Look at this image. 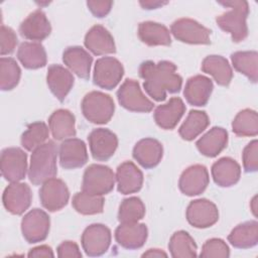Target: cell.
Listing matches in <instances>:
<instances>
[{"mask_svg":"<svg viewBox=\"0 0 258 258\" xmlns=\"http://www.w3.org/2000/svg\"><path fill=\"white\" fill-rule=\"evenodd\" d=\"M185 112V105L178 97H173L165 104L159 105L154 110L156 124L165 130L173 129Z\"/></svg>","mask_w":258,"mask_h":258,"instance_id":"20","label":"cell"},{"mask_svg":"<svg viewBox=\"0 0 258 258\" xmlns=\"http://www.w3.org/2000/svg\"><path fill=\"white\" fill-rule=\"evenodd\" d=\"M39 199L44 209L49 212H55L67 206L70 191L64 181L52 177L42 183L39 190Z\"/></svg>","mask_w":258,"mask_h":258,"instance_id":"12","label":"cell"},{"mask_svg":"<svg viewBox=\"0 0 258 258\" xmlns=\"http://www.w3.org/2000/svg\"><path fill=\"white\" fill-rule=\"evenodd\" d=\"M142 257H167V254L160 249H148L142 254Z\"/></svg>","mask_w":258,"mask_h":258,"instance_id":"49","label":"cell"},{"mask_svg":"<svg viewBox=\"0 0 258 258\" xmlns=\"http://www.w3.org/2000/svg\"><path fill=\"white\" fill-rule=\"evenodd\" d=\"M20 34L29 40L41 41L45 39L51 32L50 22L45 13L37 9L30 13L19 26Z\"/></svg>","mask_w":258,"mask_h":258,"instance_id":"19","label":"cell"},{"mask_svg":"<svg viewBox=\"0 0 258 258\" xmlns=\"http://www.w3.org/2000/svg\"><path fill=\"white\" fill-rule=\"evenodd\" d=\"M59 163L62 168L75 169L88 161L86 144L79 138L64 139L59 146Z\"/></svg>","mask_w":258,"mask_h":258,"instance_id":"17","label":"cell"},{"mask_svg":"<svg viewBox=\"0 0 258 258\" xmlns=\"http://www.w3.org/2000/svg\"><path fill=\"white\" fill-rule=\"evenodd\" d=\"M243 166L246 172H255L258 169V141L252 140L246 145L242 153Z\"/></svg>","mask_w":258,"mask_h":258,"instance_id":"43","label":"cell"},{"mask_svg":"<svg viewBox=\"0 0 258 258\" xmlns=\"http://www.w3.org/2000/svg\"><path fill=\"white\" fill-rule=\"evenodd\" d=\"M104 198L102 196L91 195L86 191L77 192L73 197L74 209L82 215H96L103 212Z\"/></svg>","mask_w":258,"mask_h":258,"instance_id":"38","label":"cell"},{"mask_svg":"<svg viewBox=\"0 0 258 258\" xmlns=\"http://www.w3.org/2000/svg\"><path fill=\"white\" fill-rule=\"evenodd\" d=\"M210 124L209 116L205 111L191 110L186 119L178 129V133L183 140L190 141L199 136Z\"/></svg>","mask_w":258,"mask_h":258,"instance_id":"34","label":"cell"},{"mask_svg":"<svg viewBox=\"0 0 258 258\" xmlns=\"http://www.w3.org/2000/svg\"><path fill=\"white\" fill-rule=\"evenodd\" d=\"M0 37H1V48H0L1 55L11 53L17 44V36L14 30L2 24L1 30H0Z\"/></svg>","mask_w":258,"mask_h":258,"instance_id":"44","label":"cell"},{"mask_svg":"<svg viewBox=\"0 0 258 258\" xmlns=\"http://www.w3.org/2000/svg\"><path fill=\"white\" fill-rule=\"evenodd\" d=\"M84 43L85 46L96 55L116 52L113 36L104 26L100 24L91 27L85 36Z\"/></svg>","mask_w":258,"mask_h":258,"instance_id":"25","label":"cell"},{"mask_svg":"<svg viewBox=\"0 0 258 258\" xmlns=\"http://www.w3.org/2000/svg\"><path fill=\"white\" fill-rule=\"evenodd\" d=\"M112 1H87V6L92 14L96 17H105L111 10Z\"/></svg>","mask_w":258,"mask_h":258,"instance_id":"45","label":"cell"},{"mask_svg":"<svg viewBox=\"0 0 258 258\" xmlns=\"http://www.w3.org/2000/svg\"><path fill=\"white\" fill-rule=\"evenodd\" d=\"M111 231L103 224H92L82 234V247L91 257L101 256L107 252L111 244Z\"/></svg>","mask_w":258,"mask_h":258,"instance_id":"10","label":"cell"},{"mask_svg":"<svg viewBox=\"0 0 258 258\" xmlns=\"http://www.w3.org/2000/svg\"><path fill=\"white\" fill-rule=\"evenodd\" d=\"M64 64L79 78L88 79L90 77L92 55L81 46H69L62 53Z\"/></svg>","mask_w":258,"mask_h":258,"instance_id":"27","label":"cell"},{"mask_svg":"<svg viewBox=\"0 0 258 258\" xmlns=\"http://www.w3.org/2000/svg\"><path fill=\"white\" fill-rule=\"evenodd\" d=\"M145 215V206L137 197L123 200L119 207L118 220L120 223H134L141 220Z\"/></svg>","mask_w":258,"mask_h":258,"instance_id":"41","label":"cell"},{"mask_svg":"<svg viewBox=\"0 0 258 258\" xmlns=\"http://www.w3.org/2000/svg\"><path fill=\"white\" fill-rule=\"evenodd\" d=\"M52 137L56 140H64L76 135L75 116L67 109L54 111L48 119Z\"/></svg>","mask_w":258,"mask_h":258,"instance_id":"30","label":"cell"},{"mask_svg":"<svg viewBox=\"0 0 258 258\" xmlns=\"http://www.w3.org/2000/svg\"><path fill=\"white\" fill-rule=\"evenodd\" d=\"M212 176L216 184L229 187L236 184L241 176L239 163L231 157H222L212 166Z\"/></svg>","mask_w":258,"mask_h":258,"instance_id":"26","label":"cell"},{"mask_svg":"<svg viewBox=\"0 0 258 258\" xmlns=\"http://www.w3.org/2000/svg\"><path fill=\"white\" fill-rule=\"evenodd\" d=\"M115 176L118 191L123 195L137 192L142 187L143 173L132 161L121 163L117 167Z\"/></svg>","mask_w":258,"mask_h":258,"instance_id":"21","label":"cell"},{"mask_svg":"<svg viewBox=\"0 0 258 258\" xmlns=\"http://www.w3.org/2000/svg\"><path fill=\"white\" fill-rule=\"evenodd\" d=\"M124 75L122 63L115 57L104 56L97 59L94 68V84L106 90L114 89Z\"/></svg>","mask_w":258,"mask_h":258,"instance_id":"8","label":"cell"},{"mask_svg":"<svg viewBox=\"0 0 258 258\" xmlns=\"http://www.w3.org/2000/svg\"><path fill=\"white\" fill-rule=\"evenodd\" d=\"M56 156L57 147L51 140L41 144L32 151L28 178L34 185L42 184L56 175Z\"/></svg>","mask_w":258,"mask_h":258,"instance_id":"2","label":"cell"},{"mask_svg":"<svg viewBox=\"0 0 258 258\" xmlns=\"http://www.w3.org/2000/svg\"><path fill=\"white\" fill-rule=\"evenodd\" d=\"M219 211L217 206L207 200L199 199L189 203L186 209V220L195 228H209L217 223Z\"/></svg>","mask_w":258,"mask_h":258,"instance_id":"13","label":"cell"},{"mask_svg":"<svg viewBox=\"0 0 258 258\" xmlns=\"http://www.w3.org/2000/svg\"><path fill=\"white\" fill-rule=\"evenodd\" d=\"M32 199L31 189L23 182H11L3 192L4 208L13 215L23 214L30 206Z\"/></svg>","mask_w":258,"mask_h":258,"instance_id":"15","label":"cell"},{"mask_svg":"<svg viewBox=\"0 0 258 258\" xmlns=\"http://www.w3.org/2000/svg\"><path fill=\"white\" fill-rule=\"evenodd\" d=\"M138 36L143 43L149 46L169 45L171 43L168 28L153 21L141 22L138 26Z\"/></svg>","mask_w":258,"mask_h":258,"instance_id":"31","label":"cell"},{"mask_svg":"<svg viewBox=\"0 0 258 258\" xmlns=\"http://www.w3.org/2000/svg\"><path fill=\"white\" fill-rule=\"evenodd\" d=\"M258 53L255 50L236 51L231 54V60L234 69L245 75L252 83L258 80Z\"/></svg>","mask_w":258,"mask_h":258,"instance_id":"35","label":"cell"},{"mask_svg":"<svg viewBox=\"0 0 258 258\" xmlns=\"http://www.w3.org/2000/svg\"><path fill=\"white\" fill-rule=\"evenodd\" d=\"M74 76L66 68L59 64H51L47 70L46 82L50 92L56 99L62 102L74 86Z\"/></svg>","mask_w":258,"mask_h":258,"instance_id":"23","label":"cell"},{"mask_svg":"<svg viewBox=\"0 0 258 258\" xmlns=\"http://www.w3.org/2000/svg\"><path fill=\"white\" fill-rule=\"evenodd\" d=\"M197 244L192 237L185 231L175 232L168 243V249L174 258L197 257Z\"/></svg>","mask_w":258,"mask_h":258,"instance_id":"36","label":"cell"},{"mask_svg":"<svg viewBox=\"0 0 258 258\" xmlns=\"http://www.w3.org/2000/svg\"><path fill=\"white\" fill-rule=\"evenodd\" d=\"M17 57L29 70L40 69L46 64V52L39 42H22L18 47Z\"/></svg>","mask_w":258,"mask_h":258,"instance_id":"33","label":"cell"},{"mask_svg":"<svg viewBox=\"0 0 258 258\" xmlns=\"http://www.w3.org/2000/svg\"><path fill=\"white\" fill-rule=\"evenodd\" d=\"M115 179L116 176L109 166L91 164L84 172L82 189L91 195H107L114 188Z\"/></svg>","mask_w":258,"mask_h":258,"instance_id":"5","label":"cell"},{"mask_svg":"<svg viewBox=\"0 0 258 258\" xmlns=\"http://www.w3.org/2000/svg\"><path fill=\"white\" fill-rule=\"evenodd\" d=\"M113 99L102 92L88 93L82 101V112L85 118L94 124H106L114 115Z\"/></svg>","mask_w":258,"mask_h":258,"instance_id":"4","label":"cell"},{"mask_svg":"<svg viewBox=\"0 0 258 258\" xmlns=\"http://www.w3.org/2000/svg\"><path fill=\"white\" fill-rule=\"evenodd\" d=\"M200 256L204 258H228L230 256V249L224 240L213 238L206 241V243L203 245Z\"/></svg>","mask_w":258,"mask_h":258,"instance_id":"42","label":"cell"},{"mask_svg":"<svg viewBox=\"0 0 258 258\" xmlns=\"http://www.w3.org/2000/svg\"><path fill=\"white\" fill-rule=\"evenodd\" d=\"M230 244L238 249H248L258 243V223L249 221L236 226L228 236Z\"/></svg>","mask_w":258,"mask_h":258,"instance_id":"32","label":"cell"},{"mask_svg":"<svg viewBox=\"0 0 258 258\" xmlns=\"http://www.w3.org/2000/svg\"><path fill=\"white\" fill-rule=\"evenodd\" d=\"M140 5L144 8V9H155L158 8L162 5H165L167 2H163V1H140L139 2Z\"/></svg>","mask_w":258,"mask_h":258,"instance_id":"48","label":"cell"},{"mask_svg":"<svg viewBox=\"0 0 258 258\" xmlns=\"http://www.w3.org/2000/svg\"><path fill=\"white\" fill-rule=\"evenodd\" d=\"M219 4L229 7L230 10L216 17V22L221 29L231 34L235 42L243 41L248 35L247 16L249 14V5L244 0L219 1Z\"/></svg>","mask_w":258,"mask_h":258,"instance_id":"3","label":"cell"},{"mask_svg":"<svg viewBox=\"0 0 258 258\" xmlns=\"http://www.w3.org/2000/svg\"><path fill=\"white\" fill-rule=\"evenodd\" d=\"M57 256L59 258H67V257H82V253L80 251L79 246L72 241H64L57 247Z\"/></svg>","mask_w":258,"mask_h":258,"instance_id":"46","label":"cell"},{"mask_svg":"<svg viewBox=\"0 0 258 258\" xmlns=\"http://www.w3.org/2000/svg\"><path fill=\"white\" fill-rule=\"evenodd\" d=\"M90 150L93 157L99 161H106L115 153L118 146V138L109 129H94L88 137Z\"/></svg>","mask_w":258,"mask_h":258,"instance_id":"14","label":"cell"},{"mask_svg":"<svg viewBox=\"0 0 258 258\" xmlns=\"http://www.w3.org/2000/svg\"><path fill=\"white\" fill-rule=\"evenodd\" d=\"M209 180V172L206 166L194 164L182 171L178 186L183 195L194 197L202 194L207 188Z\"/></svg>","mask_w":258,"mask_h":258,"instance_id":"16","label":"cell"},{"mask_svg":"<svg viewBox=\"0 0 258 258\" xmlns=\"http://www.w3.org/2000/svg\"><path fill=\"white\" fill-rule=\"evenodd\" d=\"M117 98L119 104L125 109L132 112L146 113L150 112L154 104L142 93L139 83L127 79L117 91Z\"/></svg>","mask_w":258,"mask_h":258,"instance_id":"7","label":"cell"},{"mask_svg":"<svg viewBox=\"0 0 258 258\" xmlns=\"http://www.w3.org/2000/svg\"><path fill=\"white\" fill-rule=\"evenodd\" d=\"M27 256L28 257H53L54 254L49 246L40 245L30 249Z\"/></svg>","mask_w":258,"mask_h":258,"instance_id":"47","label":"cell"},{"mask_svg":"<svg viewBox=\"0 0 258 258\" xmlns=\"http://www.w3.org/2000/svg\"><path fill=\"white\" fill-rule=\"evenodd\" d=\"M1 172L10 182L23 179L27 171V155L19 147H8L1 152Z\"/></svg>","mask_w":258,"mask_h":258,"instance_id":"9","label":"cell"},{"mask_svg":"<svg viewBox=\"0 0 258 258\" xmlns=\"http://www.w3.org/2000/svg\"><path fill=\"white\" fill-rule=\"evenodd\" d=\"M21 71L15 59L12 57L0 58V88L2 91L14 89L20 80Z\"/></svg>","mask_w":258,"mask_h":258,"instance_id":"40","label":"cell"},{"mask_svg":"<svg viewBox=\"0 0 258 258\" xmlns=\"http://www.w3.org/2000/svg\"><path fill=\"white\" fill-rule=\"evenodd\" d=\"M162 155V145L154 138H143L133 148L134 159L144 168L155 167L160 162Z\"/></svg>","mask_w":258,"mask_h":258,"instance_id":"24","label":"cell"},{"mask_svg":"<svg viewBox=\"0 0 258 258\" xmlns=\"http://www.w3.org/2000/svg\"><path fill=\"white\" fill-rule=\"evenodd\" d=\"M148 236V230L145 224L138 222L121 223L115 230V239L117 243L129 250L141 248Z\"/></svg>","mask_w":258,"mask_h":258,"instance_id":"18","label":"cell"},{"mask_svg":"<svg viewBox=\"0 0 258 258\" xmlns=\"http://www.w3.org/2000/svg\"><path fill=\"white\" fill-rule=\"evenodd\" d=\"M48 128L44 122L37 121L28 125L21 136V145L28 151H33L36 147L45 143L48 138Z\"/></svg>","mask_w":258,"mask_h":258,"instance_id":"39","label":"cell"},{"mask_svg":"<svg viewBox=\"0 0 258 258\" xmlns=\"http://www.w3.org/2000/svg\"><path fill=\"white\" fill-rule=\"evenodd\" d=\"M232 130L237 136H256L258 133L257 112L251 109L240 111L232 122Z\"/></svg>","mask_w":258,"mask_h":258,"instance_id":"37","label":"cell"},{"mask_svg":"<svg viewBox=\"0 0 258 258\" xmlns=\"http://www.w3.org/2000/svg\"><path fill=\"white\" fill-rule=\"evenodd\" d=\"M202 71L211 75L220 86L227 87L233 78V71L229 61L222 55H208L202 62Z\"/></svg>","mask_w":258,"mask_h":258,"instance_id":"29","label":"cell"},{"mask_svg":"<svg viewBox=\"0 0 258 258\" xmlns=\"http://www.w3.org/2000/svg\"><path fill=\"white\" fill-rule=\"evenodd\" d=\"M228 143V132L222 127H213L196 143L198 150L207 157H215Z\"/></svg>","mask_w":258,"mask_h":258,"instance_id":"28","label":"cell"},{"mask_svg":"<svg viewBox=\"0 0 258 258\" xmlns=\"http://www.w3.org/2000/svg\"><path fill=\"white\" fill-rule=\"evenodd\" d=\"M170 32L181 42L189 44L211 43V30L190 18H179L175 20L170 26Z\"/></svg>","mask_w":258,"mask_h":258,"instance_id":"6","label":"cell"},{"mask_svg":"<svg viewBox=\"0 0 258 258\" xmlns=\"http://www.w3.org/2000/svg\"><path fill=\"white\" fill-rule=\"evenodd\" d=\"M50 220L40 209H32L21 221V232L28 243H37L46 239L49 232Z\"/></svg>","mask_w":258,"mask_h":258,"instance_id":"11","label":"cell"},{"mask_svg":"<svg viewBox=\"0 0 258 258\" xmlns=\"http://www.w3.org/2000/svg\"><path fill=\"white\" fill-rule=\"evenodd\" d=\"M139 76L144 80L147 94L157 102L164 101L167 93H177L181 89L182 79L176 73V66L168 60L157 63L146 60L139 67Z\"/></svg>","mask_w":258,"mask_h":258,"instance_id":"1","label":"cell"},{"mask_svg":"<svg viewBox=\"0 0 258 258\" xmlns=\"http://www.w3.org/2000/svg\"><path fill=\"white\" fill-rule=\"evenodd\" d=\"M213 92V82L206 76L197 75L186 81L183 95L188 104L197 107L205 106Z\"/></svg>","mask_w":258,"mask_h":258,"instance_id":"22","label":"cell"}]
</instances>
